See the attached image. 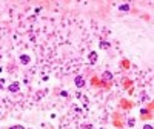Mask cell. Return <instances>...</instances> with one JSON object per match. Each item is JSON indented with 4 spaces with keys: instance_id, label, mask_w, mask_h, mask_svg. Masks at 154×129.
I'll use <instances>...</instances> for the list:
<instances>
[{
    "instance_id": "cell-12",
    "label": "cell",
    "mask_w": 154,
    "mask_h": 129,
    "mask_svg": "<svg viewBox=\"0 0 154 129\" xmlns=\"http://www.w3.org/2000/svg\"><path fill=\"white\" fill-rule=\"evenodd\" d=\"M143 129H154V128H153V125H148V123H147V125H143Z\"/></svg>"
},
{
    "instance_id": "cell-6",
    "label": "cell",
    "mask_w": 154,
    "mask_h": 129,
    "mask_svg": "<svg viewBox=\"0 0 154 129\" xmlns=\"http://www.w3.org/2000/svg\"><path fill=\"white\" fill-rule=\"evenodd\" d=\"M97 62V52L96 51H91L89 52V65H94Z\"/></svg>"
},
{
    "instance_id": "cell-14",
    "label": "cell",
    "mask_w": 154,
    "mask_h": 129,
    "mask_svg": "<svg viewBox=\"0 0 154 129\" xmlns=\"http://www.w3.org/2000/svg\"><path fill=\"white\" fill-rule=\"evenodd\" d=\"M2 71H3V68H0V72H2Z\"/></svg>"
},
{
    "instance_id": "cell-9",
    "label": "cell",
    "mask_w": 154,
    "mask_h": 129,
    "mask_svg": "<svg viewBox=\"0 0 154 129\" xmlns=\"http://www.w3.org/2000/svg\"><path fill=\"white\" fill-rule=\"evenodd\" d=\"M147 114H148V109H145V108L140 109V115H147Z\"/></svg>"
},
{
    "instance_id": "cell-1",
    "label": "cell",
    "mask_w": 154,
    "mask_h": 129,
    "mask_svg": "<svg viewBox=\"0 0 154 129\" xmlns=\"http://www.w3.org/2000/svg\"><path fill=\"white\" fill-rule=\"evenodd\" d=\"M8 91H9L11 94H17V92L20 91V85H19V82H12V83L8 86Z\"/></svg>"
},
{
    "instance_id": "cell-2",
    "label": "cell",
    "mask_w": 154,
    "mask_h": 129,
    "mask_svg": "<svg viewBox=\"0 0 154 129\" xmlns=\"http://www.w3.org/2000/svg\"><path fill=\"white\" fill-rule=\"evenodd\" d=\"M74 85H76V88H83V86H85L83 77H82V75H77V77L74 78Z\"/></svg>"
},
{
    "instance_id": "cell-3",
    "label": "cell",
    "mask_w": 154,
    "mask_h": 129,
    "mask_svg": "<svg viewBox=\"0 0 154 129\" xmlns=\"http://www.w3.org/2000/svg\"><path fill=\"white\" fill-rule=\"evenodd\" d=\"M113 78H114V75H113L110 71H103V72H102V80H105V82H113Z\"/></svg>"
},
{
    "instance_id": "cell-11",
    "label": "cell",
    "mask_w": 154,
    "mask_h": 129,
    "mask_svg": "<svg viewBox=\"0 0 154 129\" xmlns=\"http://www.w3.org/2000/svg\"><path fill=\"white\" fill-rule=\"evenodd\" d=\"M60 97H65V98H66V97H68V92H66V91H62V92H60Z\"/></svg>"
},
{
    "instance_id": "cell-10",
    "label": "cell",
    "mask_w": 154,
    "mask_h": 129,
    "mask_svg": "<svg viewBox=\"0 0 154 129\" xmlns=\"http://www.w3.org/2000/svg\"><path fill=\"white\" fill-rule=\"evenodd\" d=\"M5 78H0V89H3V86H5Z\"/></svg>"
},
{
    "instance_id": "cell-13",
    "label": "cell",
    "mask_w": 154,
    "mask_h": 129,
    "mask_svg": "<svg viewBox=\"0 0 154 129\" xmlns=\"http://www.w3.org/2000/svg\"><path fill=\"white\" fill-rule=\"evenodd\" d=\"M9 129H25L23 126H20V125H17V126H11Z\"/></svg>"
},
{
    "instance_id": "cell-4",
    "label": "cell",
    "mask_w": 154,
    "mask_h": 129,
    "mask_svg": "<svg viewBox=\"0 0 154 129\" xmlns=\"http://www.w3.org/2000/svg\"><path fill=\"white\" fill-rule=\"evenodd\" d=\"M29 62H31V57H29L28 54H22V55H20V63H22V65H28Z\"/></svg>"
},
{
    "instance_id": "cell-7",
    "label": "cell",
    "mask_w": 154,
    "mask_h": 129,
    "mask_svg": "<svg viewBox=\"0 0 154 129\" xmlns=\"http://www.w3.org/2000/svg\"><path fill=\"white\" fill-rule=\"evenodd\" d=\"M119 9H120V11H130V3H122V5L119 6Z\"/></svg>"
},
{
    "instance_id": "cell-5",
    "label": "cell",
    "mask_w": 154,
    "mask_h": 129,
    "mask_svg": "<svg viewBox=\"0 0 154 129\" xmlns=\"http://www.w3.org/2000/svg\"><path fill=\"white\" fill-rule=\"evenodd\" d=\"M99 48H100V49H110V48H111V43H110V42H106V40H100Z\"/></svg>"
},
{
    "instance_id": "cell-8",
    "label": "cell",
    "mask_w": 154,
    "mask_h": 129,
    "mask_svg": "<svg viewBox=\"0 0 154 129\" xmlns=\"http://www.w3.org/2000/svg\"><path fill=\"white\" fill-rule=\"evenodd\" d=\"M134 123H136V120H134V118H130V120H128V126H130V128H133V126H134Z\"/></svg>"
}]
</instances>
